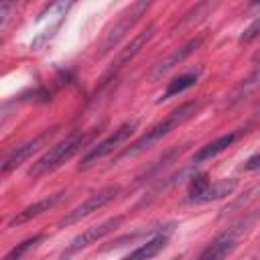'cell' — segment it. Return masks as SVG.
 <instances>
[{"mask_svg": "<svg viewBox=\"0 0 260 260\" xmlns=\"http://www.w3.org/2000/svg\"><path fill=\"white\" fill-rule=\"evenodd\" d=\"M195 112H197V102H185V104H181V106L175 108L167 118H162L160 122H156L154 126H150V128H148L138 140H134L128 148H124V150L118 154V160H120V158H126V156H134V154H138V152L150 148L154 142H158L160 138H165L171 130H175V128H179L183 122H187Z\"/></svg>", "mask_w": 260, "mask_h": 260, "instance_id": "6da1fadb", "label": "cell"}, {"mask_svg": "<svg viewBox=\"0 0 260 260\" xmlns=\"http://www.w3.org/2000/svg\"><path fill=\"white\" fill-rule=\"evenodd\" d=\"M83 144V134L79 132H71L67 134L63 140H59L57 144H53L41 158H37L30 169H28V177L30 179H39L43 175H49L53 171H57L65 160H69Z\"/></svg>", "mask_w": 260, "mask_h": 260, "instance_id": "7a4b0ae2", "label": "cell"}, {"mask_svg": "<svg viewBox=\"0 0 260 260\" xmlns=\"http://www.w3.org/2000/svg\"><path fill=\"white\" fill-rule=\"evenodd\" d=\"M148 6H150V2H144V0L130 4V6L120 14V18L110 26V30L106 32V39H104V43L100 45L98 57H104V55H108L112 49H116V47L120 45V41L130 32V28L140 20V16L148 10Z\"/></svg>", "mask_w": 260, "mask_h": 260, "instance_id": "3957f363", "label": "cell"}, {"mask_svg": "<svg viewBox=\"0 0 260 260\" xmlns=\"http://www.w3.org/2000/svg\"><path fill=\"white\" fill-rule=\"evenodd\" d=\"M254 221V217H246V219H242L240 223H236V225H232V228H228L225 232H221L219 236H215L203 250H201V254L197 256V260H225L232 252H234V248L238 246V238L248 230V225Z\"/></svg>", "mask_w": 260, "mask_h": 260, "instance_id": "277c9868", "label": "cell"}, {"mask_svg": "<svg viewBox=\"0 0 260 260\" xmlns=\"http://www.w3.org/2000/svg\"><path fill=\"white\" fill-rule=\"evenodd\" d=\"M154 30H156V26H154V24H148L146 28H142L140 32H136V35L132 37V41H130L124 49L118 51V55L112 59L110 67H108L106 73L102 75V85L108 83V81H112V79H114V77H116V75H118V73H120V71H122V69H124V67H126V65L140 53V51H142V47L154 37Z\"/></svg>", "mask_w": 260, "mask_h": 260, "instance_id": "5b68a950", "label": "cell"}, {"mask_svg": "<svg viewBox=\"0 0 260 260\" xmlns=\"http://www.w3.org/2000/svg\"><path fill=\"white\" fill-rule=\"evenodd\" d=\"M122 221H124V217H122V215H116V217H108L106 221H102V223H98V225L85 228L81 234H77V236L67 244V248L61 252V260H69L71 256H75V254L81 252L83 248H87V246H91L93 242L102 240L104 236L112 234Z\"/></svg>", "mask_w": 260, "mask_h": 260, "instance_id": "8992f818", "label": "cell"}, {"mask_svg": "<svg viewBox=\"0 0 260 260\" xmlns=\"http://www.w3.org/2000/svg\"><path fill=\"white\" fill-rule=\"evenodd\" d=\"M136 126H138V122L136 120H130V122H124L122 126H118L110 136H106L102 142H98L95 146H91L85 154H83V158H81V162H79V171L81 169H87V167H91L95 160H100L102 156H106V154H110V152H114L134 130H136Z\"/></svg>", "mask_w": 260, "mask_h": 260, "instance_id": "52a82bcc", "label": "cell"}, {"mask_svg": "<svg viewBox=\"0 0 260 260\" xmlns=\"http://www.w3.org/2000/svg\"><path fill=\"white\" fill-rule=\"evenodd\" d=\"M118 193H120V187H118V185H108V187L100 189L98 193H91L83 203H79L77 207H73V209L59 221V225H71V223H75V221H79V219L91 215L93 211H98V209H102L104 205H108Z\"/></svg>", "mask_w": 260, "mask_h": 260, "instance_id": "ba28073f", "label": "cell"}, {"mask_svg": "<svg viewBox=\"0 0 260 260\" xmlns=\"http://www.w3.org/2000/svg\"><path fill=\"white\" fill-rule=\"evenodd\" d=\"M53 134H55V128H47L43 134H39V136H35V138H30V140H26V142H22V144L14 146L12 150H8V152L4 154V158H2V165H0L2 175H8V173H10V171H14L16 167H20L28 156H32L37 150H41V148H43V144H45Z\"/></svg>", "mask_w": 260, "mask_h": 260, "instance_id": "9c48e42d", "label": "cell"}, {"mask_svg": "<svg viewBox=\"0 0 260 260\" xmlns=\"http://www.w3.org/2000/svg\"><path fill=\"white\" fill-rule=\"evenodd\" d=\"M205 41V35H197V37H193V39H189L183 47H179V49H175L165 61H160L156 67H154V75H162V73H167L169 69H173L175 65H179V63H183L193 51H197L199 47H201V43Z\"/></svg>", "mask_w": 260, "mask_h": 260, "instance_id": "30bf717a", "label": "cell"}, {"mask_svg": "<svg viewBox=\"0 0 260 260\" xmlns=\"http://www.w3.org/2000/svg\"><path fill=\"white\" fill-rule=\"evenodd\" d=\"M65 193L63 191H59V193H53V195H49V197H43V199H39L37 203H32V205H26L22 211H18L10 221H8V225L12 228V225H20V223H26V221H30V219H35V217H39L43 211H49L51 207H55L59 201H61V197H63Z\"/></svg>", "mask_w": 260, "mask_h": 260, "instance_id": "8fae6325", "label": "cell"}, {"mask_svg": "<svg viewBox=\"0 0 260 260\" xmlns=\"http://www.w3.org/2000/svg\"><path fill=\"white\" fill-rule=\"evenodd\" d=\"M167 242H169V232H158L156 236L148 238L144 244H140L136 250H132L122 260H150V258H154L156 254H160L165 250Z\"/></svg>", "mask_w": 260, "mask_h": 260, "instance_id": "7c38bea8", "label": "cell"}, {"mask_svg": "<svg viewBox=\"0 0 260 260\" xmlns=\"http://www.w3.org/2000/svg\"><path fill=\"white\" fill-rule=\"evenodd\" d=\"M258 87H260V63L236 85V89H234V91L230 93V98H228V106H236V104L248 100Z\"/></svg>", "mask_w": 260, "mask_h": 260, "instance_id": "4fadbf2b", "label": "cell"}, {"mask_svg": "<svg viewBox=\"0 0 260 260\" xmlns=\"http://www.w3.org/2000/svg\"><path fill=\"white\" fill-rule=\"evenodd\" d=\"M236 138H238V132H230V134H223V136L215 138L213 142H207L205 146H201V148L193 154V162H195V165H199V162H203V160L213 158L215 154L223 152V150H225V148H228Z\"/></svg>", "mask_w": 260, "mask_h": 260, "instance_id": "5bb4252c", "label": "cell"}, {"mask_svg": "<svg viewBox=\"0 0 260 260\" xmlns=\"http://www.w3.org/2000/svg\"><path fill=\"white\" fill-rule=\"evenodd\" d=\"M199 75H201V67H195V69H191V71H187V73H183V75L175 77L173 81H169V85H167V89H165V93L160 95V100H158V102H162V100H169V98H173V95L183 93L185 89H189L191 85H195V83H197Z\"/></svg>", "mask_w": 260, "mask_h": 260, "instance_id": "9a60e30c", "label": "cell"}, {"mask_svg": "<svg viewBox=\"0 0 260 260\" xmlns=\"http://www.w3.org/2000/svg\"><path fill=\"white\" fill-rule=\"evenodd\" d=\"M236 185H238L236 179H223V181H217V183H209L207 189H205L197 199H193L191 203H209V201L221 199V197L230 195V193L236 189Z\"/></svg>", "mask_w": 260, "mask_h": 260, "instance_id": "2e32d148", "label": "cell"}, {"mask_svg": "<svg viewBox=\"0 0 260 260\" xmlns=\"http://www.w3.org/2000/svg\"><path fill=\"white\" fill-rule=\"evenodd\" d=\"M41 240H43V234H35V236H30V238L22 240L20 244H16V246L4 256V260H20V258H24L35 246H39Z\"/></svg>", "mask_w": 260, "mask_h": 260, "instance_id": "e0dca14e", "label": "cell"}, {"mask_svg": "<svg viewBox=\"0 0 260 260\" xmlns=\"http://www.w3.org/2000/svg\"><path fill=\"white\" fill-rule=\"evenodd\" d=\"M256 37H260V14L242 30V35H240V45H248V43H252Z\"/></svg>", "mask_w": 260, "mask_h": 260, "instance_id": "ac0fdd59", "label": "cell"}, {"mask_svg": "<svg viewBox=\"0 0 260 260\" xmlns=\"http://www.w3.org/2000/svg\"><path fill=\"white\" fill-rule=\"evenodd\" d=\"M244 171H256V169H260V152H256V154H252L246 162H244V167H242Z\"/></svg>", "mask_w": 260, "mask_h": 260, "instance_id": "d6986e66", "label": "cell"}, {"mask_svg": "<svg viewBox=\"0 0 260 260\" xmlns=\"http://www.w3.org/2000/svg\"><path fill=\"white\" fill-rule=\"evenodd\" d=\"M10 10H12V4H10V2H2V4H0V24L6 22Z\"/></svg>", "mask_w": 260, "mask_h": 260, "instance_id": "ffe728a7", "label": "cell"}, {"mask_svg": "<svg viewBox=\"0 0 260 260\" xmlns=\"http://www.w3.org/2000/svg\"><path fill=\"white\" fill-rule=\"evenodd\" d=\"M252 61H254V63H260V49H258V51L252 55Z\"/></svg>", "mask_w": 260, "mask_h": 260, "instance_id": "44dd1931", "label": "cell"}, {"mask_svg": "<svg viewBox=\"0 0 260 260\" xmlns=\"http://www.w3.org/2000/svg\"><path fill=\"white\" fill-rule=\"evenodd\" d=\"M173 260H181V258H173Z\"/></svg>", "mask_w": 260, "mask_h": 260, "instance_id": "7402d4cb", "label": "cell"}, {"mask_svg": "<svg viewBox=\"0 0 260 260\" xmlns=\"http://www.w3.org/2000/svg\"><path fill=\"white\" fill-rule=\"evenodd\" d=\"M258 260H260V258H258Z\"/></svg>", "mask_w": 260, "mask_h": 260, "instance_id": "603a6c76", "label": "cell"}]
</instances>
